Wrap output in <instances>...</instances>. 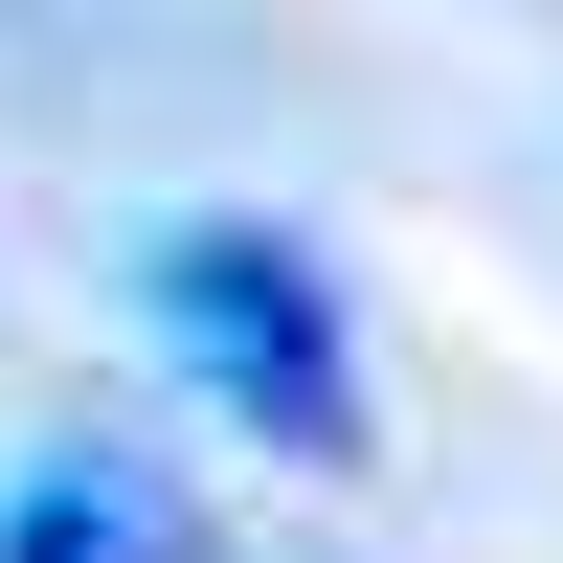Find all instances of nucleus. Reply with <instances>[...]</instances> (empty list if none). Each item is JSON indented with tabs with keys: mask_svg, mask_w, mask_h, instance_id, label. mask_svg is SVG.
Instances as JSON below:
<instances>
[{
	"mask_svg": "<svg viewBox=\"0 0 563 563\" xmlns=\"http://www.w3.org/2000/svg\"><path fill=\"white\" fill-rule=\"evenodd\" d=\"M135 316L180 339V384L225 406L249 451H294V474H361V339H339V271L294 249V225H158L135 249Z\"/></svg>",
	"mask_w": 563,
	"mask_h": 563,
	"instance_id": "obj_1",
	"label": "nucleus"
},
{
	"mask_svg": "<svg viewBox=\"0 0 563 563\" xmlns=\"http://www.w3.org/2000/svg\"><path fill=\"white\" fill-rule=\"evenodd\" d=\"M0 563H203V496H180L158 451L68 429V451H23V474H0Z\"/></svg>",
	"mask_w": 563,
	"mask_h": 563,
	"instance_id": "obj_2",
	"label": "nucleus"
}]
</instances>
